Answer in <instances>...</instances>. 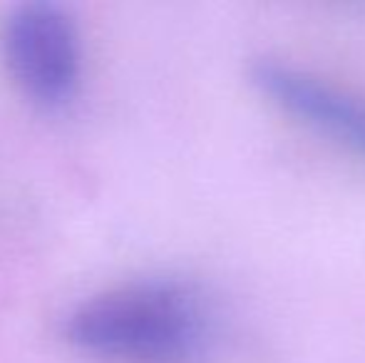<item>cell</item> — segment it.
I'll return each mask as SVG.
<instances>
[{
	"label": "cell",
	"instance_id": "6da1fadb",
	"mask_svg": "<svg viewBox=\"0 0 365 363\" xmlns=\"http://www.w3.org/2000/svg\"><path fill=\"white\" fill-rule=\"evenodd\" d=\"M63 336L110 363H199L217 339V314L192 281L142 279L77 304L65 316Z\"/></svg>",
	"mask_w": 365,
	"mask_h": 363
},
{
	"label": "cell",
	"instance_id": "7a4b0ae2",
	"mask_svg": "<svg viewBox=\"0 0 365 363\" xmlns=\"http://www.w3.org/2000/svg\"><path fill=\"white\" fill-rule=\"evenodd\" d=\"M3 60L13 83L35 107L60 112L82 83V40L63 5L23 3L3 23Z\"/></svg>",
	"mask_w": 365,
	"mask_h": 363
},
{
	"label": "cell",
	"instance_id": "3957f363",
	"mask_svg": "<svg viewBox=\"0 0 365 363\" xmlns=\"http://www.w3.org/2000/svg\"><path fill=\"white\" fill-rule=\"evenodd\" d=\"M251 80L281 110L365 157V102L361 97L274 60H259Z\"/></svg>",
	"mask_w": 365,
	"mask_h": 363
}]
</instances>
